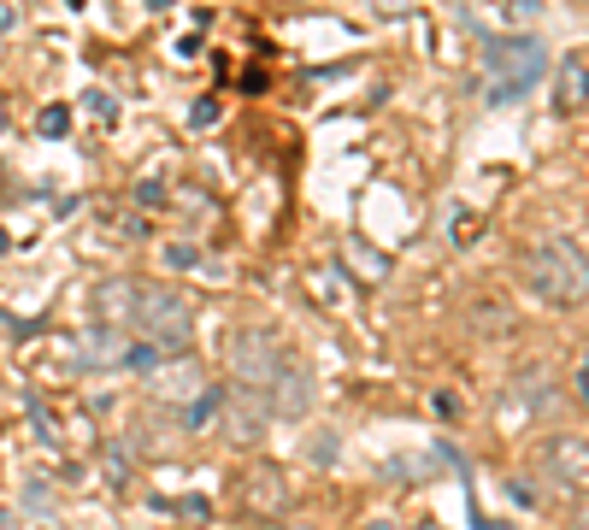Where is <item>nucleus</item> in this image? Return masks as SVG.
<instances>
[{
    "instance_id": "obj_5",
    "label": "nucleus",
    "mask_w": 589,
    "mask_h": 530,
    "mask_svg": "<svg viewBox=\"0 0 589 530\" xmlns=\"http://www.w3.org/2000/svg\"><path fill=\"white\" fill-rule=\"evenodd\" d=\"M542 478H549L554 490L589 501V442H578V436H549V442H542Z\"/></svg>"
},
{
    "instance_id": "obj_1",
    "label": "nucleus",
    "mask_w": 589,
    "mask_h": 530,
    "mask_svg": "<svg viewBox=\"0 0 589 530\" xmlns=\"http://www.w3.org/2000/svg\"><path fill=\"white\" fill-rule=\"evenodd\" d=\"M525 289L542 307H584L589 300V254L566 236H549L525 254Z\"/></svg>"
},
{
    "instance_id": "obj_7",
    "label": "nucleus",
    "mask_w": 589,
    "mask_h": 530,
    "mask_svg": "<svg viewBox=\"0 0 589 530\" xmlns=\"http://www.w3.org/2000/svg\"><path fill=\"white\" fill-rule=\"evenodd\" d=\"M207 390H212V383L200 378V366L189 360V354H171V360H160V366L148 371V395L154 400H171V407H195Z\"/></svg>"
},
{
    "instance_id": "obj_16",
    "label": "nucleus",
    "mask_w": 589,
    "mask_h": 530,
    "mask_svg": "<svg viewBox=\"0 0 589 530\" xmlns=\"http://www.w3.org/2000/svg\"><path fill=\"white\" fill-rule=\"evenodd\" d=\"M572 390H578V400H584V407H589V354H584V360H578V371H572Z\"/></svg>"
},
{
    "instance_id": "obj_8",
    "label": "nucleus",
    "mask_w": 589,
    "mask_h": 530,
    "mask_svg": "<svg viewBox=\"0 0 589 530\" xmlns=\"http://www.w3.org/2000/svg\"><path fill=\"white\" fill-rule=\"evenodd\" d=\"M242 507H248L254 519H283V507H290V478H283L278 466H254L248 478H242Z\"/></svg>"
},
{
    "instance_id": "obj_14",
    "label": "nucleus",
    "mask_w": 589,
    "mask_h": 530,
    "mask_svg": "<svg viewBox=\"0 0 589 530\" xmlns=\"http://www.w3.org/2000/svg\"><path fill=\"white\" fill-rule=\"evenodd\" d=\"M212 407H219V390H207V395L195 400V407H183V424H189V431H200V424L212 419Z\"/></svg>"
},
{
    "instance_id": "obj_20",
    "label": "nucleus",
    "mask_w": 589,
    "mask_h": 530,
    "mask_svg": "<svg viewBox=\"0 0 589 530\" xmlns=\"http://www.w3.org/2000/svg\"><path fill=\"white\" fill-rule=\"evenodd\" d=\"M572 530H589V501L578 507V519H572Z\"/></svg>"
},
{
    "instance_id": "obj_17",
    "label": "nucleus",
    "mask_w": 589,
    "mask_h": 530,
    "mask_svg": "<svg viewBox=\"0 0 589 530\" xmlns=\"http://www.w3.org/2000/svg\"><path fill=\"white\" fill-rule=\"evenodd\" d=\"M195 260H200L195 248H171V254H165V266H177V271H183V266H195Z\"/></svg>"
},
{
    "instance_id": "obj_13",
    "label": "nucleus",
    "mask_w": 589,
    "mask_h": 530,
    "mask_svg": "<svg viewBox=\"0 0 589 530\" xmlns=\"http://www.w3.org/2000/svg\"><path fill=\"white\" fill-rule=\"evenodd\" d=\"M100 471H107L112 490H124V483H131V454H124V448H107V454H100Z\"/></svg>"
},
{
    "instance_id": "obj_6",
    "label": "nucleus",
    "mask_w": 589,
    "mask_h": 530,
    "mask_svg": "<svg viewBox=\"0 0 589 530\" xmlns=\"http://www.w3.org/2000/svg\"><path fill=\"white\" fill-rule=\"evenodd\" d=\"M89 312H95V324L100 331H136V312H142V283L136 278H107V283H95V295H89Z\"/></svg>"
},
{
    "instance_id": "obj_2",
    "label": "nucleus",
    "mask_w": 589,
    "mask_h": 530,
    "mask_svg": "<svg viewBox=\"0 0 589 530\" xmlns=\"http://www.w3.org/2000/svg\"><path fill=\"white\" fill-rule=\"evenodd\" d=\"M483 65H490V107H507V100H519L530 83L542 77V41L537 36H495L490 53H483Z\"/></svg>"
},
{
    "instance_id": "obj_3",
    "label": "nucleus",
    "mask_w": 589,
    "mask_h": 530,
    "mask_svg": "<svg viewBox=\"0 0 589 530\" xmlns=\"http://www.w3.org/2000/svg\"><path fill=\"white\" fill-rule=\"evenodd\" d=\"M189 319H195V295L189 289H165V283H142V312H136V331L148 348L160 354H177L183 336H189Z\"/></svg>"
},
{
    "instance_id": "obj_9",
    "label": "nucleus",
    "mask_w": 589,
    "mask_h": 530,
    "mask_svg": "<svg viewBox=\"0 0 589 530\" xmlns=\"http://www.w3.org/2000/svg\"><path fill=\"white\" fill-rule=\"evenodd\" d=\"M266 407H271V412H283V419H300V412L312 407V378H307L300 366L283 360V371L271 378V390H266Z\"/></svg>"
},
{
    "instance_id": "obj_4",
    "label": "nucleus",
    "mask_w": 589,
    "mask_h": 530,
    "mask_svg": "<svg viewBox=\"0 0 589 530\" xmlns=\"http://www.w3.org/2000/svg\"><path fill=\"white\" fill-rule=\"evenodd\" d=\"M224 360H230L236 390H254V395H266L271 378L283 371V354H278V342H271L266 331H236L224 342Z\"/></svg>"
},
{
    "instance_id": "obj_10",
    "label": "nucleus",
    "mask_w": 589,
    "mask_h": 530,
    "mask_svg": "<svg viewBox=\"0 0 589 530\" xmlns=\"http://www.w3.org/2000/svg\"><path fill=\"white\" fill-rule=\"evenodd\" d=\"M554 107L560 112L589 107V60H578V53H566V65H560V77H554Z\"/></svg>"
},
{
    "instance_id": "obj_12",
    "label": "nucleus",
    "mask_w": 589,
    "mask_h": 530,
    "mask_svg": "<svg viewBox=\"0 0 589 530\" xmlns=\"http://www.w3.org/2000/svg\"><path fill=\"white\" fill-rule=\"evenodd\" d=\"M124 354H131V342H124L119 331H95V336L77 348V360H83V366H124Z\"/></svg>"
},
{
    "instance_id": "obj_18",
    "label": "nucleus",
    "mask_w": 589,
    "mask_h": 530,
    "mask_svg": "<svg viewBox=\"0 0 589 530\" xmlns=\"http://www.w3.org/2000/svg\"><path fill=\"white\" fill-rule=\"evenodd\" d=\"M177 513H183V519H207V513H212V507H207V501H200V495H195V501H183V507H177Z\"/></svg>"
},
{
    "instance_id": "obj_21",
    "label": "nucleus",
    "mask_w": 589,
    "mask_h": 530,
    "mask_svg": "<svg viewBox=\"0 0 589 530\" xmlns=\"http://www.w3.org/2000/svg\"><path fill=\"white\" fill-rule=\"evenodd\" d=\"M266 530H307V525H266Z\"/></svg>"
},
{
    "instance_id": "obj_22",
    "label": "nucleus",
    "mask_w": 589,
    "mask_h": 530,
    "mask_svg": "<svg viewBox=\"0 0 589 530\" xmlns=\"http://www.w3.org/2000/svg\"><path fill=\"white\" fill-rule=\"evenodd\" d=\"M0 131H7V112H0Z\"/></svg>"
},
{
    "instance_id": "obj_19",
    "label": "nucleus",
    "mask_w": 589,
    "mask_h": 530,
    "mask_svg": "<svg viewBox=\"0 0 589 530\" xmlns=\"http://www.w3.org/2000/svg\"><path fill=\"white\" fill-rule=\"evenodd\" d=\"M19 24V7H0V30H12Z\"/></svg>"
},
{
    "instance_id": "obj_11",
    "label": "nucleus",
    "mask_w": 589,
    "mask_h": 530,
    "mask_svg": "<svg viewBox=\"0 0 589 530\" xmlns=\"http://www.w3.org/2000/svg\"><path fill=\"white\" fill-rule=\"evenodd\" d=\"M266 395H254V390H236L230 395V436L236 442H254L260 436V424H266Z\"/></svg>"
},
{
    "instance_id": "obj_15",
    "label": "nucleus",
    "mask_w": 589,
    "mask_h": 530,
    "mask_svg": "<svg viewBox=\"0 0 589 530\" xmlns=\"http://www.w3.org/2000/svg\"><path fill=\"white\" fill-rule=\"evenodd\" d=\"M36 131H41V136H65V131H71V112H65V107H41Z\"/></svg>"
}]
</instances>
